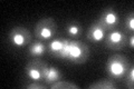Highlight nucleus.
Here are the masks:
<instances>
[{
  "label": "nucleus",
  "mask_w": 134,
  "mask_h": 89,
  "mask_svg": "<svg viewBox=\"0 0 134 89\" xmlns=\"http://www.w3.org/2000/svg\"><path fill=\"white\" fill-rule=\"evenodd\" d=\"M90 57V49L88 47L81 41H70L69 51L67 59L74 63H84L87 61Z\"/></svg>",
  "instance_id": "5"
},
{
  "label": "nucleus",
  "mask_w": 134,
  "mask_h": 89,
  "mask_svg": "<svg viewBox=\"0 0 134 89\" xmlns=\"http://www.w3.org/2000/svg\"><path fill=\"white\" fill-rule=\"evenodd\" d=\"M130 68V61L123 55L116 54L107 59L106 73L113 80H122Z\"/></svg>",
  "instance_id": "1"
},
{
  "label": "nucleus",
  "mask_w": 134,
  "mask_h": 89,
  "mask_svg": "<svg viewBox=\"0 0 134 89\" xmlns=\"http://www.w3.org/2000/svg\"><path fill=\"white\" fill-rule=\"evenodd\" d=\"M126 46L130 47L131 49L134 48V36L133 33H131L130 36H127V39H126Z\"/></svg>",
  "instance_id": "18"
},
{
  "label": "nucleus",
  "mask_w": 134,
  "mask_h": 89,
  "mask_svg": "<svg viewBox=\"0 0 134 89\" xmlns=\"http://www.w3.org/2000/svg\"><path fill=\"white\" fill-rule=\"evenodd\" d=\"M9 41L15 47H26V46L30 45L31 33L24 26H15L9 32Z\"/></svg>",
  "instance_id": "6"
},
{
  "label": "nucleus",
  "mask_w": 134,
  "mask_h": 89,
  "mask_svg": "<svg viewBox=\"0 0 134 89\" xmlns=\"http://www.w3.org/2000/svg\"><path fill=\"white\" fill-rule=\"evenodd\" d=\"M47 70H48L47 63L37 58L27 63L26 68H25V73H26V76L29 80H32V81H44Z\"/></svg>",
  "instance_id": "3"
},
{
  "label": "nucleus",
  "mask_w": 134,
  "mask_h": 89,
  "mask_svg": "<svg viewBox=\"0 0 134 89\" xmlns=\"http://www.w3.org/2000/svg\"><path fill=\"white\" fill-rule=\"evenodd\" d=\"M46 51H47V46L40 40L32 42L28 47V52H29L28 55L30 57H36V58L41 57L46 54Z\"/></svg>",
  "instance_id": "11"
},
{
  "label": "nucleus",
  "mask_w": 134,
  "mask_h": 89,
  "mask_svg": "<svg viewBox=\"0 0 134 89\" xmlns=\"http://www.w3.org/2000/svg\"><path fill=\"white\" fill-rule=\"evenodd\" d=\"M126 39L127 35L121 29H114L112 31H108V35L105 36L104 39V46L105 48L114 51H119L126 47Z\"/></svg>",
  "instance_id": "4"
},
{
  "label": "nucleus",
  "mask_w": 134,
  "mask_h": 89,
  "mask_svg": "<svg viewBox=\"0 0 134 89\" xmlns=\"http://www.w3.org/2000/svg\"><path fill=\"white\" fill-rule=\"evenodd\" d=\"M62 78H63L62 71L58 68H56V67L50 66V67H48V70H47V73H46L44 82L49 86V85H52L54 82L58 81V80H60Z\"/></svg>",
  "instance_id": "12"
},
{
  "label": "nucleus",
  "mask_w": 134,
  "mask_h": 89,
  "mask_svg": "<svg viewBox=\"0 0 134 89\" xmlns=\"http://www.w3.org/2000/svg\"><path fill=\"white\" fill-rule=\"evenodd\" d=\"M115 88H116L115 80L111 78L99 79L96 82L91 84L88 86V89H115Z\"/></svg>",
  "instance_id": "13"
},
{
  "label": "nucleus",
  "mask_w": 134,
  "mask_h": 89,
  "mask_svg": "<svg viewBox=\"0 0 134 89\" xmlns=\"http://www.w3.org/2000/svg\"><path fill=\"white\" fill-rule=\"evenodd\" d=\"M120 20H121L120 15L115 10V8L107 7L102 11V14H100L97 21L102 25L103 28L106 31H112L119 27Z\"/></svg>",
  "instance_id": "7"
},
{
  "label": "nucleus",
  "mask_w": 134,
  "mask_h": 89,
  "mask_svg": "<svg viewBox=\"0 0 134 89\" xmlns=\"http://www.w3.org/2000/svg\"><path fill=\"white\" fill-rule=\"evenodd\" d=\"M65 31H66V35L69 38L78 39V38H81L83 35V27L77 21H69L65 26Z\"/></svg>",
  "instance_id": "10"
},
{
  "label": "nucleus",
  "mask_w": 134,
  "mask_h": 89,
  "mask_svg": "<svg viewBox=\"0 0 134 89\" xmlns=\"http://www.w3.org/2000/svg\"><path fill=\"white\" fill-rule=\"evenodd\" d=\"M49 87L52 89H78L79 88V86H77L76 84L67 81V80H62V79L49 85Z\"/></svg>",
  "instance_id": "14"
},
{
  "label": "nucleus",
  "mask_w": 134,
  "mask_h": 89,
  "mask_svg": "<svg viewBox=\"0 0 134 89\" xmlns=\"http://www.w3.org/2000/svg\"><path fill=\"white\" fill-rule=\"evenodd\" d=\"M57 32V25L56 21L52 17H46L40 19L35 26L34 36L40 41L49 40L56 36Z\"/></svg>",
  "instance_id": "2"
},
{
  "label": "nucleus",
  "mask_w": 134,
  "mask_h": 89,
  "mask_svg": "<svg viewBox=\"0 0 134 89\" xmlns=\"http://www.w3.org/2000/svg\"><path fill=\"white\" fill-rule=\"evenodd\" d=\"M25 87L27 89H46L47 88V86L44 84H41V81H32L30 84L26 85Z\"/></svg>",
  "instance_id": "17"
},
{
  "label": "nucleus",
  "mask_w": 134,
  "mask_h": 89,
  "mask_svg": "<svg viewBox=\"0 0 134 89\" xmlns=\"http://www.w3.org/2000/svg\"><path fill=\"white\" fill-rule=\"evenodd\" d=\"M123 82L125 85V87L129 89H133L134 88V67L133 65H131V67L129 68L126 75L124 76L123 78Z\"/></svg>",
  "instance_id": "15"
},
{
  "label": "nucleus",
  "mask_w": 134,
  "mask_h": 89,
  "mask_svg": "<svg viewBox=\"0 0 134 89\" xmlns=\"http://www.w3.org/2000/svg\"><path fill=\"white\" fill-rule=\"evenodd\" d=\"M124 28L127 32L133 33L134 30V12L131 11L130 14H127V16L125 17L124 20Z\"/></svg>",
  "instance_id": "16"
},
{
  "label": "nucleus",
  "mask_w": 134,
  "mask_h": 89,
  "mask_svg": "<svg viewBox=\"0 0 134 89\" xmlns=\"http://www.w3.org/2000/svg\"><path fill=\"white\" fill-rule=\"evenodd\" d=\"M70 40L67 39H55L47 46L48 52L54 57L58 58H67L69 51Z\"/></svg>",
  "instance_id": "8"
},
{
  "label": "nucleus",
  "mask_w": 134,
  "mask_h": 89,
  "mask_svg": "<svg viewBox=\"0 0 134 89\" xmlns=\"http://www.w3.org/2000/svg\"><path fill=\"white\" fill-rule=\"evenodd\" d=\"M106 36V30L103 28V26L100 25L97 20L91 25V27L88 28L86 33L87 40L93 42V44H99L105 39Z\"/></svg>",
  "instance_id": "9"
}]
</instances>
